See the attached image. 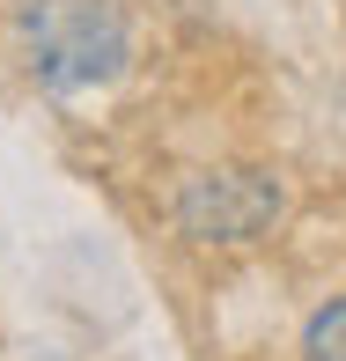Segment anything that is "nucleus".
Wrapping results in <instances>:
<instances>
[{
	"instance_id": "f257e3e1",
	"label": "nucleus",
	"mask_w": 346,
	"mask_h": 361,
	"mask_svg": "<svg viewBox=\"0 0 346 361\" xmlns=\"http://www.w3.org/2000/svg\"><path fill=\"white\" fill-rule=\"evenodd\" d=\"M15 44H23V67L59 96L118 81L133 52L118 0H15Z\"/></svg>"
},
{
	"instance_id": "f03ea898",
	"label": "nucleus",
	"mask_w": 346,
	"mask_h": 361,
	"mask_svg": "<svg viewBox=\"0 0 346 361\" xmlns=\"http://www.w3.org/2000/svg\"><path fill=\"white\" fill-rule=\"evenodd\" d=\"M170 214L192 243H258L280 221V177L251 170V162H214L177 185Z\"/></svg>"
},
{
	"instance_id": "7ed1b4c3",
	"label": "nucleus",
	"mask_w": 346,
	"mask_h": 361,
	"mask_svg": "<svg viewBox=\"0 0 346 361\" xmlns=\"http://www.w3.org/2000/svg\"><path fill=\"white\" fill-rule=\"evenodd\" d=\"M302 361H346V295H332L324 310H309V324H302Z\"/></svg>"
}]
</instances>
